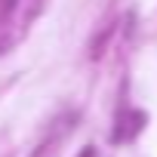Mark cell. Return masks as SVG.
<instances>
[{
    "instance_id": "2",
    "label": "cell",
    "mask_w": 157,
    "mask_h": 157,
    "mask_svg": "<svg viewBox=\"0 0 157 157\" xmlns=\"http://www.w3.org/2000/svg\"><path fill=\"white\" fill-rule=\"evenodd\" d=\"M111 31H114V25H108V28H105V31H102V34H99V37L93 40V49H90V56H93V59H99V56L105 52V43H108Z\"/></svg>"
},
{
    "instance_id": "3",
    "label": "cell",
    "mask_w": 157,
    "mask_h": 157,
    "mask_svg": "<svg viewBox=\"0 0 157 157\" xmlns=\"http://www.w3.org/2000/svg\"><path fill=\"white\" fill-rule=\"evenodd\" d=\"M80 157H96V148H86V151H83Z\"/></svg>"
},
{
    "instance_id": "1",
    "label": "cell",
    "mask_w": 157,
    "mask_h": 157,
    "mask_svg": "<svg viewBox=\"0 0 157 157\" xmlns=\"http://www.w3.org/2000/svg\"><path fill=\"white\" fill-rule=\"evenodd\" d=\"M145 123H148V114L145 111H139V108H129V111H123L120 117H117V129H114V142H129V139H136L142 129H145Z\"/></svg>"
}]
</instances>
